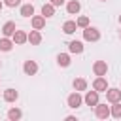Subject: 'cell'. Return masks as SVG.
<instances>
[{"label":"cell","mask_w":121,"mask_h":121,"mask_svg":"<svg viewBox=\"0 0 121 121\" xmlns=\"http://www.w3.org/2000/svg\"><path fill=\"white\" fill-rule=\"evenodd\" d=\"M83 38L87 42H96V40H100V30L95 28V26H85L83 28Z\"/></svg>","instance_id":"6da1fadb"},{"label":"cell","mask_w":121,"mask_h":121,"mask_svg":"<svg viewBox=\"0 0 121 121\" xmlns=\"http://www.w3.org/2000/svg\"><path fill=\"white\" fill-rule=\"evenodd\" d=\"M93 89L98 93H106L108 91V79L106 76H96V79L93 81Z\"/></svg>","instance_id":"7a4b0ae2"},{"label":"cell","mask_w":121,"mask_h":121,"mask_svg":"<svg viewBox=\"0 0 121 121\" xmlns=\"http://www.w3.org/2000/svg\"><path fill=\"white\" fill-rule=\"evenodd\" d=\"M66 102H68V108H79L81 104H83V98H81V95H79V91H76V93H72V95H68V98H66Z\"/></svg>","instance_id":"3957f363"},{"label":"cell","mask_w":121,"mask_h":121,"mask_svg":"<svg viewBox=\"0 0 121 121\" xmlns=\"http://www.w3.org/2000/svg\"><path fill=\"white\" fill-rule=\"evenodd\" d=\"M95 113H96V117L98 119H108L110 115H112V112H110V106H106V104H96L95 106Z\"/></svg>","instance_id":"277c9868"},{"label":"cell","mask_w":121,"mask_h":121,"mask_svg":"<svg viewBox=\"0 0 121 121\" xmlns=\"http://www.w3.org/2000/svg\"><path fill=\"white\" fill-rule=\"evenodd\" d=\"M106 100L108 102H121V89H115V87H108V91H106Z\"/></svg>","instance_id":"5b68a950"},{"label":"cell","mask_w":121,"mask_h":121,"mask_svg":"<svg viewBox=\"0 0 121 121\" xmlns=\"http://www.w3.org/2000/svg\"><path fill=\"white\" fill-rule=\"evenodd\" d=\"M93 72H95V76H106V74H108V64H106V60H96V62L93 64Z\"/></svg>","instance_id":"8992f818"},{"label":"cell","mask_w":121,"mask_h":121,"mask_svg":"<svg viewBox=\"0 0 121 121\" xmlns=\"http://www.w3.org/2000/svg\"><path fill=\"white\" fill-rule=\"evenodd\" d=\"M83 102L87 106H96L98 104V91H87V95L83 96Z\"/></svg>","instance_id":"52a82bcc"},{"label":"cell","mask_w":121,"mask_h":121,"mask_svg":"<svg viewBox=\"0 0 121 121\" xmlns=\"http://www.w3.org/2000/svg\"><path fill=\"white\" fill-rule=\"evenodd\" d=\"M30 23H32V28L42 30V28L45 26V17H43V15H32V17H30Z\"/></svg>","instance_id":"ba28073f"},{"label":"cell","mask_w":121,"mask_h":121,"mask_svg":"<svg viewBox=\"0 0 121 121\" xmlns=\"http://www.w3.org/2000/svg\"><path fill=\"white\" fill-rule=\"evenodd\" d=\"M11 40H13L17 45H21V43L28 42V34H26V32H23V30H15V32H13V36H11Z\"/></svg>","instance_id":"9c48e42d"},{"label":"cell","mask_w":121,"mask_h":121,"mask_svg":"<svg viewBox=\"0 0 121 121\" xmlns=\"http://www.w3.org/2000/svg\"><path fill=\"white\" fill-rule=\"evenodd\" d=\"M23 70H25V74H26V76H34V74L38 72V64H36L34 60H25Z\"/></svg>","instance_id":"30bf717a"},{"label":"cell","mask_w":121,"mask_h":121,"mask_svg":"<svg viewBox=\"0 0 121 121\" xmlns=\"http://www.w3.org/2000/svg\"><path fill=\"white\" fill-rule=\"evenodd\" d=\"M66 9H68V13H70V15H76V13H79L81 4H79L78 0H70V2L66 4Z\"/></svg>","instance_id":"8fae6325"},{"label":"cell","mask_w":121,"mask_h":121,"mask_svg":"<svg viewBox=\"0 0 121 121\" xmlns=\"http://www.w3.org/2000/svg\"><path fill=\"white\" fill-rule=\"evenodd\" d=\"M68 49H70V53L79 55V53H83V43H81V42H78V40H72V42L68 43Z\"/></svg>","instance_id":"7c38bea8"},{"label":"cell","mask_w":121,"mask_h":121,"mask_svg":"<svg viewBox=\"0 0 121 121\" xmlns=\"http://www.w3.org/2000/svg\"><path fill=\"white\" fill-rule=\"evenodd\" d=\"M15 30H17V28H15V23H13V21H8V23L2 26V34H4V36H8V38H9V36H13V32H15Z\"/></svg>","instance_id":"4fadbf2b"},{"label":"cell","mask_w":121,"mask_h":121,"mask_svg":"<svg viewBox=\"0 0 121 121\" xmlns=\"http://www.w3.org/2000/svg\"><path fill=\"white\" fill-rule=\"evenodd\" d=\"M17 98H19V93L15 89H6L4 91V100L6 102H15Z\"/></svg>","instance_id":"5bb4252c"},{"label":"cell","mask_w":121,"mask_h":121,"mask_svg":"<svg viewBox=\"0 0 121 121\" xmlns=\"http://www.w3.org/2000/svg\"><path fill=\"white\" fill-rule=\"evenodd\" d=\"M42 15H43V17H53V15H55V6H53L51 2L43 4V6H42Z\"/></svg>","instance_id":"9a60e30c"},{"label":"cell","mask_w":121,"mask_h":121,"mask_svg":"<svg viewBox=\"0 0 121 121\" xmlns=\"http://www.w3.org/2000/svg\"><path fill=\"white\" fill-rule=\"evenodd\" d=\"M76 28H78V23H76V21H66V23L62 25V32H64V34H74Z\"/></svg>","instance_id":"2e32d148"},{"label":"cell","mask_w":121,"mask_h":121,"mask_svg":"<svg viewBox=\"0 0 121 121\" xmlns=\"http://www.w3.org/2000/svg\"><path fill=\"white\" fill-rule=\"evenodd\" d=\"M28 42L32 43V45H38L40 42H42V34H40V30H30V34H28Z\"/></svg>","instance_id":"e0dca14e"},{"label":"cell","mask_w":121,"mask_h":121,"mask_svg":"<svg viewBox=\"0 0 121 121\" xmlns=\"http://www.w3.org/2000/svg\"><path fill=\"white\" fill-rule=\"evenodd\" d=\"M13 40H9L8 36H4L2 40H0V51H11V47H13Z\"/></svg>","instance_id":"ac0fdd59"},{"label":"cell","mask_w":121,"mask_h":121,"mask_svg":"<svg viewBox=\"0 0 121 121\" xmlns=\"http://www.w3.org/2000/svg\"><path fill=\"white\" fill-rule=\"evenodd\" d=\"M21 115H23V112H21L19 108L8 110V119H9V121H17V119H21Z\"/></svg>","instance_id":"d6986e66"},{"label":"cell","mask_w":121,"mask_h":121,"mask_svg":"<svg viewBox=\"0 0 121 121\" xmlns=\"http://www.w3.org/2000/svg\"><path fill=\"white\" fill-rule=\"evenodd\" d=\"M21 15H23V17H32V15H34V6H32V4L21 6Z\"/></svg>","instance_id":"ffe728a7"},{"label":"cell","mask_w":121,"mask_h":121,"mask_svg":"<svg viewBox=\"0 0 121 121\" xmlns=\"http://www.w3.org/2000/svg\"><path fill=\"white\" fill-rule=\"evenodd\" d=\"M57 62H59V66H70V55L59 53L57 55Z\"/></svg>","instance_id":"44dd1931"},{"label":"cell","mask_w":121,"mask_h":121,"mask_svg":"<svg viewBox=\"0 0 121 121\" xmlns=\"http://www.w3.org/2000/svg\"><path fill=\"white\" fill-rule=\"evenodd\" d=\"M74 89H76V91H85V89H87V81H85L83 78H76V79H74Z\"/></svg>","instance_id":"7402d4cb"},{"label":"cell","mask_w":121,"mask_h":121,"mask_svg":"<svg viewBox=\"0 0 121 121\" xmlns=\"http://www.w3.org/2000/svg\"><path fill=\"white\" fill-rule=\"evenodd\" d=\"M110 112H112V117L121 119V102H113V106L110 108Z\"/></svg>","instance_id":"603a6c76"},{"label":"cell","mask_w":121,"mask_h":121,"mask_svg":"<svg viewBox=\"0 0 121 121\" xmlns=\"http://www.w3.org/2000/svg\"><path fill=\"white\" fill-rule=\"evenodd\" d=\"M78 26L79 28H85V26H89V17H85V15H81V17H78Z\"/></svg>","instance_id":"cb8c5ba5"},{"label":"cell","mask_w":121,"mask_h":121,"mask_svg":"<svg viewBox=\"0 0 121 121\" xmlns=\"http://www.w3.org/2000/svg\"><path fill=\"white\" fill-rule=\"evenodd\" d=\"M4 4H6L8 8H15V6L21 4V0H4Z\"/></svg>","instance_id":"d4e9b609"},{"label":"cell","mask_w":121,"mask_h":121,"mask_svg":"<svg viewBox=\"0 0 121 121\" xmlns=\"http://www.w3.org/2000/svg\"><path fill=\"white\" fill-rule=\"evenodd\" d=\"M49 2H51V4L55 6V8H57V6H62V4H64V0H49Z\"/></svg>","instance_id":"484cf974"},{"label":"cell","mask_w":121,"mask_h":121,"mask_svg":"<svg viewBox=\"0 0 121 121\" xmlns=\"http://www.w3.org/2000/svg\"><path fill=\"white\" fill-rule=\"evenodd\" d=\"M4 6H6V4H4V2L0 0V11H2V8H4Z\"/></svg>","instance_id":"4316f807"},{"label":"cell","mask_w":121,"mask_h":121,"mask_svg":"<svg viewBox=\"0 0 121 121\" xmlns=\"http://www.w3.org/2000/svg\"><path fill=\"white\" fill-rule=\"evenodd\" d=\"M119 23H121V15H119Z\"/></svg>","instance_id":"83f0119b"},{"label":"cell","mask_w":121,"mask_h":121,"mask_svg":"<svg viewBox=\"0 0 121 121\" xmlns=\"http://www.w3.org/2000/svg\"><path fill=\"white\" fill-rule=\"evenodd\" d=\"M0 66H2V62H0Z\"/></svg>","instance_id":"f1b7e54d"},{"label":"cell","mask_w":121,"mask_h":121,"mask_svg":"<svg viewBox=\"0 0 121 121\" xmlns=\"http://www.w3.org/2000/svg\"><path fill=\"white\" fill-rule=\"evenodd\" d=\"M119 38H121V34H119Z\"/></svg>","instance_id":"f546056e"},{"label":"cell","mask_w":121,"mask_h":121,"mask_svg":"<svg viewBox=\"0 0 121 121\" xmlns=\"http://www.w3.org/2000/svg\"><path fill=\"white\" fill-rule=\"evenodd\" d=\"M104 2H106V0H104Z\"/></svg>","instance_id":"4dcf8cb0"}]
</instances>
